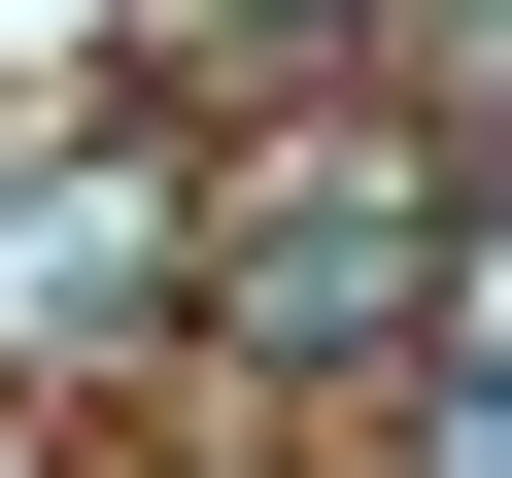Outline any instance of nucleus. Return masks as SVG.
<instances>
[{"label": "nucleus", "instance_id": "obj_1", "mask_svg": "<svg viewBox=\"0 0 512 478\" xmlns=\"http://www.w3.org/2000/svg\"><path fill=\"white\" fill-rule=\"evenodd\" d=\"M205 308L239 342H410L444 308V171H274V205L205 239Z\"/></svg>", "mask_w": 512, "mask_h": 478}, {"label": "nucleus", "instance_id": "obj_2", "mask_svg": "<svg viewBox=\"0 0 512 478\" xmlns=\"http://www.w3.org/2000/svg\"><path fill=\"white\" fill-rule=\"evenodd\" d=\"M205 35H376V0H205Z\"/></svg>", "mask_w": 512, "mask_h": 478}, {"label": "nucleus", "instance_id": "obj_3", "mask_svg": "<svg viewBox=\"0 0 512 478\" xmlns=\"http://www.w3.org/2000/svg\"><path fill=\"white\" fill-rule=\"evenodd\" d=\"M410 478H512V410H444V444H410Z\"/></svg>", "mask_w": 512, "mask_h": 478}]
</instances>
